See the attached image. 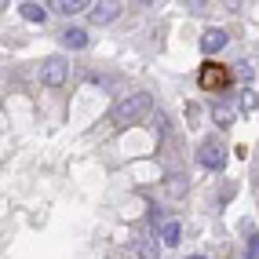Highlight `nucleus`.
<instances>
[{
    "instance_id": "3",
    "label": "nucleus",
    "mask_w": 259,
    "mask_h": 259,
    "mask_svg": "<svg viewBox=\"0 0 259 259\" xmlns=\"http://www.w3.org/2000/svg\"><path fill=\"white\" fill-rule=\"evenodd\" d=\"M227 84H230L227 66H219V62H204V66H201V88H204V92H223Z\"/></svg>"
},
{
    "instance_id": "10",
    "label": "nucleus",
    "mask_w": 259,
    "mask_h": 259,
    "mask_svg": "<svg viewBox=\"0 0 259 259\" xmlns=\"http://www.w3.org/2000/svg\"><path fill=\"white\" fill-rule=\"evenodd\" d=\"M19 15L26 22H44L48 19V8H40V4H33V0H26V4H19Z\"/></svg>"
},
{
    "instance_id": "5",
    "label": "nucleus",
    "mask_w": 259,
    "mask_h": 259,
    "mask_svg": "<svg viewBox=\"0 0 259 259\" xmlns=\"http://www.w3.org/2000/svg\"><path fill=\"white\" fill-rule=\"evenodd\" d=\"M227 29H204V37H201V51L204 55H215V51H223L227 48Z\"/></svg>"
},
{
    "instance_id": "11",
    "label": "nucleus",
    "mask_w": 259,
    "mask_h": 259,
    "mask_svg": "<svg viewBox=\"0 0 259 259\" xmlns=\"http://www.w3.org/2000/svg\"><path fill=\"white\" fill-rule=\"evenodd\" d=\"M135 255H139V259H161V245L153 237H143L139 245H135Z\"/></svg>"
},
{
    "instance_id": "12",
    "label": "nucleus",
    "mask_w": 259,
    "mask_h": 259,
    "mask_svg": "<svg viewBox=\"0 0 259 259\" xmlns=\"http://www.w3.org/2000/svg\"><path fill=\"white\" fill-rule=\"evenodd\" d=\"M164 190H168V197H186V176H168Z\"/></svg>"
},
{
    "instance_id": "6",
    "label": "nucleus",
    "mask_w": 259,
    "mask_h": 259,
    "mask_svg": "<svg viewBox=\"0 0 259 259\" xmlns=\"http://www.w3.org/2000/svg\"><path fill=\"white\" fill-rule=\"evenodd\" d=\"M117 15H120V4H113V0H106V4H92V22H95V26L113 22Z\"/></svg>"
},
{
    "instance_id": "1",
    "label": "nucleus",
    "mask_w": 259,
    "mask_h": 259,
    "mask_svg": "<svg viewBox=\"0 0 259 259\" xmlns=\"http://www.w3.org/2000/svg\"><path fill=\"white\" fill-rule=\"evenodd\" d=\"M150 110H153V99H150L146 92H132V95H124V99L113 106V124H117V128L139 124V120H143Z\"/></svg>"
},
{
    "instance_id": "7",
    "label": "nucleus",
    "mask_w": 259,
    "mask_h": 259,
    "mask_svg": "<svg viewBox=\"0 0 259 259\" xmlns=\"http://www.w3.org/2000/svg\"><path fill=\"white\" fill-rule=\"evenodd\" d=\"M59 40L70 48V51H84V48H88V33H84V29H62Z\"/></svg>"
},
{
    "instance_id": "13",
    "label": "nucleus",
    "mask_w": 259,
    "mask_h": 259,
    "mask_svg": "<svg viewBox=\"0 0 259 259\" xmlns=\"http://www.w3.org/2000/svg\"><path fill=\"white\" fill-rule=\"evenodd\" d=\"M179 237H183L179 223H164V230H161V241H164V245H179Z\"/></svg>"
},
{
    "instance_id": "2",
    "label": "nucleus",
    "mask_w": 259,
    "mask_h": 259,
    "mask_svg": "<svg viewBox=\"0 0 259 259\" xmlns=\"http://www.w3.org/2000/svg\"><path fill=\"white\" fill-rule=\"evenodd\" d=\"M66 77H70V62H66V59H59V55L44 59V66H40V80L48 84V88H59V84H66Z\"/></svg>"
},
{
    "instance_id": "15",
    "label": "nucleus",
    "mask_w": 259,
    "mask_h": 259,
    "mask_svg": "<svg viewBox=\"0 0 259 259\" xmlns=\"http://www.w3.org/2000/svg\"><path fill=\"white\" fill-rule=\"evenodd\" d=\"M248 259H259V237L248 241Z\"/></svg>"
},
{
    "instance_id": "14",
    "label": "nucleus",
    "mask_w": 259,
    "mask_h": 259,
    "mask_svg": "<svg viewBox=\"0 0 259 259\" xmlns=\"http://www.w3.org/2000/svg\"><path fill=\"white\" fill-rule=\"evenodd\" d=\"M259 106V95L255 92H241V99H237V110H245V113H252Z\"/></svg>"
},
{
    "instance_id": "9",
    "label": "nucleus",
    "mask_w": 259,
    "mask_h": 259,
    "mask_svg": "<svg viewBox=\"0 0 259 259\" xmlns=\"http://www.w3.org/2000/svg\"><path fill=\"white\" fill-rule=\"evenodd\" d=\"M212 117H215V124H219V128H230V124H234V106L219 99L215 106H212Z\"/></svg>"
},
{
    "instance_id": "4",
    "label": "nucleus",
    "mask_w": 259,
    "mask_h": 259,
    "mask_svg": "<svg viewBox=\"0 0 259 259\" xmlns=\"http://www.w3.org/2000/svg\"><path fill=\"white\" fill-rule=\"evenodd\" d=\"M197 161H201V168L223 171V168H227V150H223L215 139H204V143H201V150H197Z\"/></svg>"
},
{
    "instance_id": "16",
    "label": "nucleus",
    "mask_w": 259,
    "mask_h": 259,
    "mask_svg": "<svg viewBox=\"0 0 259 259\" xmlns=\"http://www.w3.org/2000/svg\"><path fill=\"white\" fill-rule=\"evenodd\" d=\"M190 259H204V255H190Z\"/></svg>"
},
{
    "instance_id": "8",
    "label": "nucleus",
    "mask_w": 259,
    "mask_h": 259,
    "mask_svg": "<svg viewBox=\"0 0 259 259\" xmlns=\"http://www.w3.org/2000/svg\"><path fill=\"white\" fill-rule=\"evenodd\" d=\"M48 8H51V11H59V15H77V11L92 8V4H88V0H51Z\"/></svg>"
}]
</instances>
